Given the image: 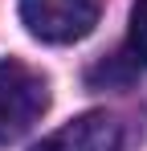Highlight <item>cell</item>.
Returning a JSON list of instances; mask_svg holds the SVG:
<instances>
[{"label": "cell", "mask_w": 147, "mask_h": 151, "mask_svg": "<svg viewBox=\"0 0 147 151\" xmlns=\"http://www.w3.org/2000/svg\"><path fill=\"white\" fill-rule=\"evenodd\" d=\"M49 110V82L17 57L0 61V143H17Z\"/></svg>", "instance_id": "6da1fadb"}, {"label": "cell", "mask_w": 147, "mask_h": 151, "mask_svg": "<svg viewBox=\"0 0 147 151\" xmlns=\"http://www.w3.org/2000/svg\"><path fill=\"white\" fill-rule=\"evenodd\" d=\"M21 21L37 41L70 45L94 33L98 0H21Z\"/></svg>", "instance_id": "7a4b0ae2"}, {"label": "cell", "mask_w": 147, "mask_h": 151, "mask_svg": "<svg viewBox=\"0 0 147 151\" xmlns=\"http://www.w3.org/2000/svg\"><path fill=\"white\" fill-rule=\"evenodd\" d=\"M119 143H122L119 119L106 110H90L57 127L53 135H45L33 151H119Z\"/></svg>", "instance_id": "3957f363"}, {"label": "cell", "mask_w": 147, "mask_h": 151, "mask_svg": "<svg viewBox=\"0 0 147 151\" xmlns=\"http://www.w3.org/2000/svg\"><path fill=\"white\" fill-rule=\"evenodd\" d=\"M127 53L147 65V0H135L131 4V29H127Z\"/></svg>", "instance_id": "277c9868"}]
</instances>
